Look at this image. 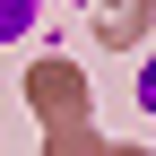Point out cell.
<instances>
[{"label":"cell","mask_w":156,"mask_h":156,"mask_svg":"<svg viewBox=\"0 0 156 156\" xmlns=\"http://www.w3.org/2000/svg\"><path fill=\"white\" fill-rule=\"evenodd\" d=\"M35 9H44V0H0V44H17V35L35 26Z\"/></svg>","instance_id":"6da1fadb"},{"label":"cell","mask_w":156,"mask_h":156,"mask_svg":"<svg viewBox=\"0 0 156 156\" xmlns=\"http://www.w3.org/2000/svg\"><path fill=\"white\" fill-rule=\"evenodd\" d=\"M139 104H147V113H156V61H147V69H139Z\"/></svg>","instance_id":"7a4b0ae2"}]
</instances>
